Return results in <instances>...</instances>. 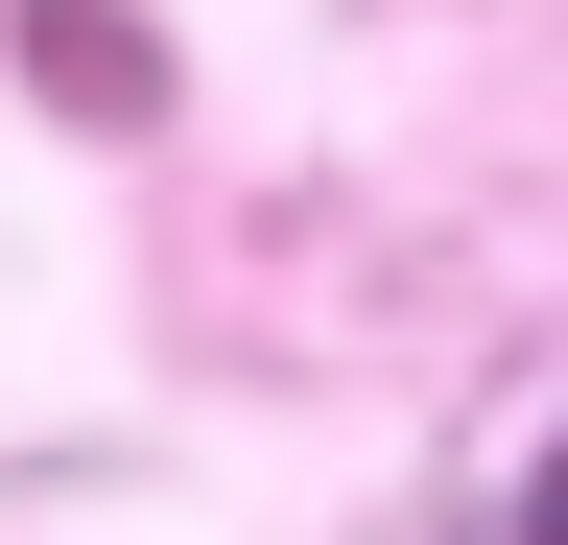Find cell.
Here are the masks:
<instances>
[{"label": "cell", "mask_w": 568, "mask_h": 545, "mask_svg": "<svg viewBox=\"0 0 568 545\" xmlns=\"http://www.w3.org/2000/svg\"><path fill=\"white\" fill-rule=\"evenodd\" d=\"M521 545H568V451H545V498H521Z\"/></svg>", "instance_id": "6da1fadb"}]
</instances>
